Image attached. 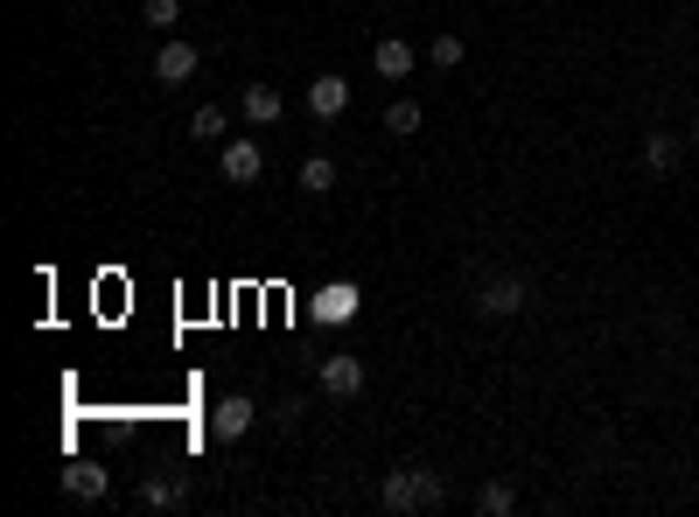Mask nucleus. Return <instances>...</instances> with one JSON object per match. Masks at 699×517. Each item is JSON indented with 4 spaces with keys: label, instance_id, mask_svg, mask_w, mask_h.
Listing matches in <instances>:
<instances>
[{
    "label": "nucleus",
    "instance_id": "f257e3e1",
    "mask_svg": "<svg viewBox=\"0 0 699 517\" xmlns=\"http://www.w3.org/2000/svg\"><path fill=\"white\" fill-rule=\"evenodd\" d=\"M441 496H448V483L433 469H392L385 483H377V510L413 517V510H441Z\"/></svg>",
    "mask_w": 699,
    "mask_h": 517
},
{
    "label": "nucleus",
    "instance_id": "f03ea898",
    "mask_svg": "<svg viewBox=\"0 0 699 517\" xmlns=\"http://www.w3.org/2000/svg\"><path fill=\"white\" fill-rule=\"evenodd\" d=\"M525 301H532V286H525V273H489V280L476 286V308H483V315H497V322H504V315H518Z\"/></svg>",
    "mask_w": 699,
    "mask_h": 517
},
{
    "label": "nucleus",
    "instance_id": "7ed1b4c3",
    "mask_svg": "<svg viewBox=\"0 0 699 517\" xmlns=\"http://www.w3.org/2000/svg\"><path fill=\"white\" fill-rule=\"evenodd\" d=\"M315 385H323V398H357V392H364V357H357V350H336V357H323Z\"/></svg>",
    "mask_w": 699,
    "mask_h": 517
},
{
    "label": "nucleus",
    "instance_id": "20e7f679",
    "mask_svg": "<svg viewBox=\"0 0 699 517\" xmlns=\"http://www.w3.org/2000/svg\"><path fill=\"white\" fill-rule=\"evenodd\" d=\"M252 419H259L252 398H245V392H224L217 406H211V434H217V440H245V434H252Z\"/></svg>",
    "mask_w": 699,
    "mask_h": 517
},
{
    "label": "nucleus",
    "instance_id": "39448f33",
    "mask_svg": "<svg viewBox=\"0 0 699 517\" xmlns=\"http://www.w3.org/2000/svg\"><path fill=\"white\" fill-rule=\"evenodd\" d=\"M196 64H203V56L189 49V43H161V56H155V85H161V91H176V85L196 78Z\"/></svg>",
    "mask_w": 699,
    "mask_h": 517
},
{
    "label": "nucleus",
    "instance_id": "423d86ee",
    "mask_svg": "<svg viewBox=\"0 0 699 517\" xmlns=\"http://www.w3.org/2000/svg\"><path fill=\"white\" fill-rule=\"evenodd\" d=\"M308 112H315V120H343V112H350V78L323 70V78L308 85Z\"/></svg>",
    "mask_w": 699,
    "mask_h": 517
},
{
    "label": "nucleus",
    "instance_id": "0eeeda50",
    "mask_svg": "<svg viewBox=\"0 0 699 517\" xmlns=\"http://www.w3.org/2000/svg\"><path fill=\"white\" fill-rule=\"evenodd\" d=\"M267 176V155H259V141H224V182H259Z\"/></svg>",
    "mask_w": 699,
    "mask_h": 517
},
{
    "label": "nucleus",
    "instance_id": "6e6552de",
    "mask_svg": "<svg viewBox=\"0 0 699 517\" xmlns=\"http://www.w3.org/2000/svg\"><path fill=\"white\" fill-rule=\"evenodd\" d=\"M357 308H364V294H357L350 280H329L323 294H315V322H357Z\"/></svg>",
    "mask_w": 699,
    "mask_h": 517
},
{
    "label": "nucleus",
    "instance_id": "1a4fd4ad",
    "mask_svg": "<svg viewBox=\"0 0 699 517\" xmlns=\"http://www.w3.org/2000/svg\"><path fill=\"white\" fill-rule=\"evenodd\" d=\"M238 112H245V120H252V126H273L280 112H288V99H280L273 85H245V99H238Z\"/></svg>",
    "mask_w": 699,
    "mask_h": 517
},
{
    "label": "nucleus",
    "instance_id": "9d476101",
    "mask_svg": "<svg viewBox=\"0 0 699 517\" xmlns=\"http://www.w3.org/2000/svg\"><path fill=\"white\" fill-rule=\"evenodd\" d=\"M371 64H377V78H413V64H420V56H413V43H399V35H385V43L371 49Z\"/></svg>",
    "mask_w": 699,
    "mask_h": 517
},
{
    "label": "nucleus",
    "instance_id": "9b49d317",
    "mask_svg": "<svg viewBox=\"0 0 699 517\" xmlns=\"http://www.w3.org/2000/svg\"><path fill=\"white\" fill-rule=\"evenodd\" d=\"M678 155H686V141H678V133H651V141H644V168H651V176H672Z\"/></svg>",
    "mask_w": 699,
    "mask_h": 517
},
{
    "label": "nucleus",
    "instance_id": "f8f14e48",
    "mask_svg": "<svg viewBox=\"0 0 699 517\" xmlns=\"http://www.w3.org/2000/svg\"><path fill=\"white\" fill-rule=\"evenodd\" d=\"M64 490L78 496V504H99V496H105V469H91V462H70V469H64Z\"/></svg>",
    "mask_w": 699,
    "mask_h": 517
},
{
    "label": "nucleus",
    "instance_id": "ddd939ff",
    "mask_svg": "<svg viewBox=\"0 0 699 517\" xmlns=\"http://www.w3.org/2000/svg\"><path fill=\"white\" fill-rule=\"evenodd\" d=\"M182 483H176V475H147V483H140V504L147 510H182Z\"/></svg>",
    "mask_w": 699,
    "mask_h": 517
},
{
    "label": "nucleus",
    "instance_id": "4468645a",
    "mask_svg": "<svg viewBox=\"0 0 699 517\" xmlns=\"http://www.w3.org/2000/svg\"><path fill=\"white\" fill-rule=\"evenodd\" d=\"M518 510V490L511 483H483L476 490V517H511Z\"/></svg>",
    "mask_w": 699,
    "mask_h": 517
},
{
    "label": "nucleus",
    "instance_id": "2eb2a0df",
    "mask_svg": "<svg viewBox=\"0 0 699 517\" xmlns=\"http://www.w3.org/2000/svg\"><path fill=\"white\" fill-rule=\"evenodd\" d=\"M224 126H232V120H224V105H196V112H189V133H196L203 147L224 141Z\"/></svg>",
    "mask_w": 699,
    "mask_h": 517
},
{
    "label": "nucleus",
    "instance_id": "dca6fc26",
    "mask_svg": "<svg viewBox=\"0 0 699 517\" xmlns=\"http://www.w3.org/2000/svg\"><path fill=\"white\" fill-rule=\"evenodd\" d=\"M301 189H308V196H329V189H336V161H329V155L301 161Z\"/></svg>",
    "mask_w": 699,
    "mask_h": 517
},
{
    "label": "nucleus",
    "instance_id": "f3484780",
    "mask_svg": "<svg viewBox=\"0 0 699 517\" xmlns=\"http://www.w3.org/2000/svg\"><path fill=\"white\" fill-rule=\"evenodd\" d=\"M385 133H399V141H406V133H420V105H413V99H399V105L385 112Z\"/></svg>",
    "mask_w": 699,
    "mask_h": 517
},
{
    "label": "nucleus",
    "instance_id": "a211bd4d",
    "mask_svg": "<svg viewBox=\"0 0 699 517\" xmlns=\"http://www.w3.org/2000/svg\"><path fill=\"white\" fill-rule=\"evenodd\" d=\"M427 56H433V70H455V64H462V35H433Z\"/></svg>",
    "mask_w": 699,
    "mask_h": 517
},
{
    "label": "nucleus",
    "instance_id": "6ab92c4d",
    "mask_svg": "<svg viewBox=\"0 0 699 517\" xmlns=\"http://www.w3.org/2000/svg\"><path fill=\"white\" fill-rule=\"evenodd\" d=\"M147 22H155V29H176V22H182V0H147Z\"/></svg>",
    "mask_w": 699,
    "mask_h": 517
},
{
    "label": "nucleus",
    "instance_id": "aec40b11",
    "mask_svg": "<svg viewBox=\"0 0 699 517\" xmlns=\"http://www.w3.org/2000/svg\"><path fill=\"white\" fill-rule=\"evenodd\" d=\"M301 413H308V398H280V406H273L280 427H301Z\"/></svg>",
    "mask_w": 699,
    "mask_h": 517
}]
</instances>
